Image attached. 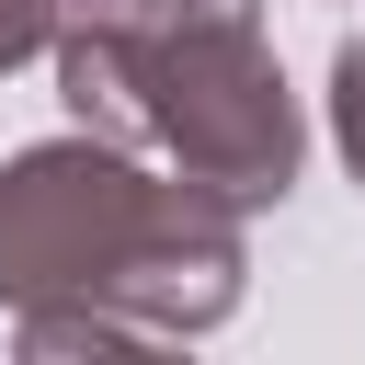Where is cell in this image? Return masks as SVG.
Here are the masks:
<instances>
[{"mask_svg":"<svg viewBox=\"0 0 365 365\" xmlns=\"http://www.w3.org/2000/svg\"><path fill=\"white\" fill-rule=\"evenodd\" d=\"M57 91L91 137L160 148L217 205H285L308 125L262 46V0H114L91 23H57Z\"/></svg>","mask_w":365,"mask_h":365,"instance_id":"7a4b0ae2","label":"cell"},{"mask_svg":"<svg viewBox=\"0 0 365 365\" xmlns=\"http://www.w3.org/2000/svg\"><path fill=\"white\" fill-rule=\"evenodd\" d=\"M251 240L240 205L182 171H137L114 137H46L0 160V308H114L148 342H194L240 308Z\"/></svg>","mask_w":365,"mask_h":365,"instance_id":"6da1fadb","label":"cell"},{"mask_svg":"<svg viewBox=\"0 0 365 365\" xmlns=\"http://www.w3.org/2000/svg\"><path fill=\"white\" fill-rule=\"evenodd\" d=\"M46 46H57V0H0V68H23Z\"/></svg>","mask_w":365,"mask_h":365,"instance_id":"277c9868","label":"cell"},{"mask_svg":"<svg viewBox=\"0 0 365 365\" xmlns=\"http://www.w3.org/2000/svg\"><path fill=\"white\" fill-rule=\"evenodd\" d=\"M91 11H114V0H57V23H91Z\"/></svg>","mask_w":365,"mask_h":365,"instance_id":"5b68a950","label":"cell"},{"mask_svg":"<svg viewBox=\"0 0 365 365\" xmlns=\"http://www.w3.org/2000/svg\"><path fill=\"white\" fill-rule=\"evenodd\" d=\"M331 148L365 182V34H342V57H331Z\"/></svg>","mask_w":365,"mask_h":365,"instance_id":"3957f363","label":"cell"}]
</instances>
